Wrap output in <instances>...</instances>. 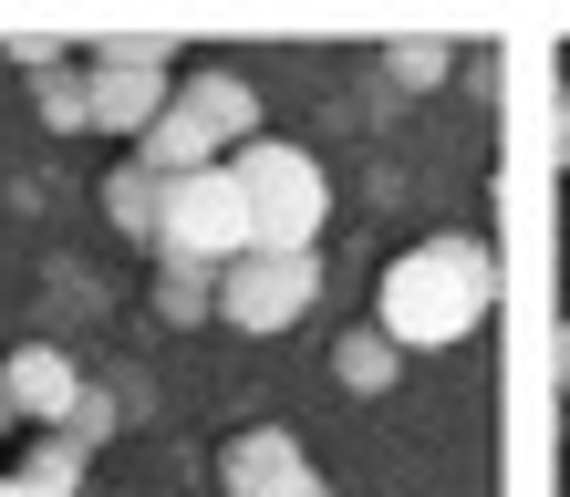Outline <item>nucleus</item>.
<instances>
[{"mask_svg":"<svg viewBox=\"0 0 570 497\" xmlns=\"http://www.w3.org/2000/svg\"><path fill=\"white\" fill-rule=\"evenodd\" d=\"M156 321H177V331L218 321V270H208V259H177V249H156Z\"/></svg>","mask_w":570,"mask_h":497,"instance_id":"10","label":"nucleus"},{"mask_svg":"<svg viewBox=\"0 0 570 497\" xmlns=\"http://www.w3.org/2000/svg\"><path fill=\"white\" fill-rule=\"evenodd\" d=\"M83 467H94L83 446H62V436H31V446H21V467H11V487H31V497H83Z\"/></svg>","mask_w":570,"mask_h":497,"instance_id":"12","label":"nucleus"},{"mask_svg":"<svg viewBox=\"0 0 570 497\" xmlns=\"http://www.w3.org/2000/svg\"><path fill=\"white\" fill-rule=\"evenodd\" d=\"M228 187H239L249 249H322V228H332V177H322L312 146L259 136V146L228 156Z\"/></svg>","mask_w":570,"mask_h":497,"instance_id":"2","label":"nucleus"},{"mask_svg":"<svg viewBox=\"0 0 570 497\" xmlns=\"http://www.w3.org/2000/svg\"><path fill=\"white\" fill-rule=\"evenodd\" d=\"M332 384H343V394H363V405H374V394H394V384H405V352H394L384 331L363 321V331H343V342H332Z\"/></svg>","mask_w":570,"mask_h":497,"instance_id":"11","label":"nucleus"},{"mask_svg":"<svg viewBox=\"0 0 570 497\" xmlns=\"http://www.w3.org/2000/svg\"><path fill=\"white\" fill-rule=\"evenodd\" d=\"M0 374H11V415L31 425V436H52V425L73 415V394H83V374H73V352H62V342H11V352H0Z\"/></svg>","mask_w":570,"mask_h":497,"instance_id":"8","label":"nucleus"},{"mask_svg":"<svg viewBox=\"0 0 570 497\" xmlns=\"http://www.w3.org/2000/svg\"><path fill=\"white\" fill-rule=\"evenodd\" d=\"M550 384H560V405H570V321L550 331Z\"/></svg>","mask_w":570,"mask_h":497,"instance_id":"17","label":"nucleus"},{"mask_svg":"<svg viewBox=\"0 0 570 497\" xmlns=\"http://www.w3.org/2000/svg\"><path fill=\"white\" fill-rule=\"evenodd\" d=\"M177 259H208V270H228V259H249V218H239V187H228V166H208V177H166V239Z\"/></svg>","mask_w":570,"mask_h":497,"instance_id":"5","label":"nucleus"},{"mask_svg":"<svg viewBox=\"0 0 570 497\" xmlns=\"http://www.w3.org/2000/svg\"><path fill=\"white\" fill-rule=\"evenodd\" d=\"M0 425H21V415H11V374H0Z\"/></svg>","mask_w":570,"mask_h":497,"instance_id":"19","label":"nucleus"},{"mask_svg":"<svg viewBox=\"0 0 570 497\" xmlns=\"http://www.w3.org/2000/svg\"><path fill=\"white\" fill-rule=\"evenodd\" d=\"M0 497H11V477H0Z\"/></svg>","mask_w":570,"mask_h":497,"instance_id":"20","label":"nucleus"},{"mask_svg":"<svg viewBox=\"0 0 570 497\" xmlns=\"http://www.w3.org/2000/svg\"><path fill=\"white\" fill-rule=\"evenodd\" d=\"M488 311H498V249L466 239V228L415 239L405 259H384V280H374V331L394 352H446Z\"/></svg>","mask_w":570,"mask_h":497,"instance_id":"1","label":"nucleus"},{"mask_svg":"<svg viewBox=\"0 0 570 497\" xmlns=\"http://www.w3.org/2000/svg\"><path fill=\"white\" fill-rule=\"evenodd\" d=\"M177 115H187L218 156L259 146V93H249V73H239V62H197V73L177 83Z\"/></svg>","mask_w":570,"mask_h":497,"instance_id":"6","label":"nucleus"},{"mask_svg":"<svg viewBox=\"0 0 570 497\" xmlns=\"http://www.w3.org/2000/svg\"><path fill=\"white\" fill-rule=\"evenodd\" d=\"M291 497H343V487H332V477H301V487H291Z\"/></svg>","mask_w":570,"mask_h":497,"instance_id":"18","label":"nucleus"},{"mask_svg":"<svg viewBox=\"0 0 570 497\" xmlns=\"http://www.w3.org/2000/svg\"><path fill=\"white\" fill-rule=\"evenodd\" d=\"M83 83H94V136H156V115L177 105V73H166V42H105L83 52Z\"/></svg>","mask_w":570,"mask_h":497,"instance_id":"4","label":"nucleus"},{"mask_svg":"<svg viewBox=\"0 0 570 497\" xmlns=\"http://www.w3.org/2000/svg\"><path fill=\"white\" fill-rule=\"evenodd\" d=\"M115 425H125V415H115V394H105V384H83V394H73V415H62L52 436H62V446H83V456H105V446H115Z\"/></svg>","mask_w":570,"mask_h":497,"instance_id":"14","label":"nucleus"},{"mask_svg":"<svg viewBox=\"0 0 570 497\" xmlns=\"http://www.w3.org/2000/svg\"><path fill=\"white\" fill-rule=\"evenodd\" d=\"M301 477H312V456H301L291 425H239V436L218 446V487L228 497H291Z\"/></svg>","mask_w":570,"mask_h":497,"instance_id":"7","label":"nucleus"},{"mask_svg":"<svg viewBox=\"0 0 570 497\" xmlns=\"http://www.w3.org/2000/svg\"><path fill=\"white\" fill-rule=\"evenodd\" d=\"M31 115H42L52 136H94V83H83V62H62V73H42V93H31Z\"/></svg>","mask_w":570,"mask_h":497,"instance_id":"13","label":"nucleus"},{"mask_svg":"<svg viewBox=\"0 0 570 497\" xmlns=\"http://www.w3.org/2000/svg\"><path fill=\"white\" fill-rule=\"evenodd\" d=\"M312 301H322V259L312 249H249V259H228V270H218V321L249 331V342L291 331Z\"/></svg>","mask_w":570,"mask_h":497,"instance_id":"3","label":"nucleus"},{"mask_svg":"<svg viewBox=\"0 0 570 497\" xmlns=\"http://www.w3.org/2000/svg\"><path fill=\"white\" fill-rule=\"evenodd\" d=\"M384 73H394V83H415V93H435V83L456 73V52H446V42H394V52H384Z\"/></svg>","mask_w":570,"mask_h":497,"instance_id":"15","label":"nucleus"},{"mask_svg":"<svg viewBox=\"0 0 570 497\" xmlns=\"http://www.w3.org/2000/svg\"><path fill=\"white\" fill-rule=\"evenodd\" d=\"M11 62H21V73H62V42H52V31H21Z\"/></svg>","mask_w":570,"mask_h":497,"instance_id":"16","label":"nucleus"},{"mask_svg":"<svg viewBox=\"0 0 570 497\" xmlns=\"http://www.w3.org/2000/svg\"><path fill=\"white\" fill-rule=\"evenodd\" d=\"M105 228H115V239H136V249L166 239V177H156L146 156H125L115 177H105Z\"/></svg>","mask_w":570,"mask_h":497,"instance_id":"9","label":"nucleus"}]
</instances>
